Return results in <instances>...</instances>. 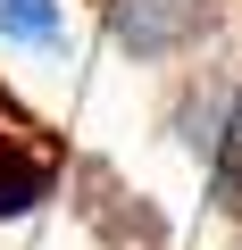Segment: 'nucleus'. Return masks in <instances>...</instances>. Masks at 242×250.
<instances>
[{"label": "nucleus", "mask_w": 242, "mask_h": 250, "mask_svg": "<svg viewBox=\"0 0 242 250\" xmlns=\"http://www.w3.org/2000/svg\"><path fill=\"white\" fill-rule=\"evenodd\" d=\"M0 42L25 59H67V42H75L67 0H0Z\"/></svg>", "instance_id": "obj_4"}, {"label": "nucleus", "mask_w": 242, "mask_h": 250, "mask_svg": "<svg viewBox=\"0 0 242 250\" xmlns=\"http://www.w3.org/2000/svg\"><path fill=\"white\" fill-rule=\"evenodd\" d=\"M59 150L34 142V134H0V225H25L59 200Z\"/></svg>", "instance_id": "obj_3"}, {"label": "nucleus", "mask_w": 242, "mask_h": 250, "mask_svg": "<svg viewBox=\"0 0 242 250\" xmlns=\"http://www.w3.org/2000/svg\"><path fill=\"white\" fill-rule=\"evenodd\" d=\"M100 9V34L126 67H151V75H176L192 59H209L234 25V0H92Z\"/></svg>", "instance_id": "obj_2"}, {"label": "nucleus", "mask_w": 242, "mask_h": 250, "mask_svg": "<svg viewBox=\"0 0 242 250\" xmlns=\"http://www.w3.org/2000/svg\"><path fill=\"white\" fill-rule=\"evenodd\" d=\"M234 250H242V225H234Z\"/></svg>", "instance_id": "obj_5"}, {"label": "nucleus", "mask_w": 242, "mask_h": 250, "mask_svg": "<svg viewBox=\"0 0 242 250\" xmlns=\"http://www.w3.org/2000/svg\"><path fill=\"white\" fill-rule=\"evenodd\" d=\"M167 134L176 150L200 167V192L225 225H242V50H209L192 67H176L167 83Z\"/></svg>", "instance_id": "obj_1"}]
</instances>
